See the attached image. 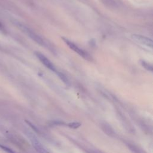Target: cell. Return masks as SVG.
Listing matches in <instances>:
<instances>
[{"label":"cell","instance_id":"6da1fadb","mask_svg":"<svg viewBox=\"0 0 153 153\" xmlns=\"http://www.w3.org/2000/svg\"><path fill=\"white\" fill-rule=\"evenodd\" d=\"M63 41L65 42V44L71 49L72 50L74 51H75V53H76L78 54H79L80 56H81L82 58H84L85 60H90V59H91L90 56L84 50H82V48H79L77 45H76L75 43H74L73 42L69 41V39L65 38H62Z\"/></svg>","mask_w":153,"mask_h":153},{"label":"cell","instance_id":"7a4b0ae2","mask_svg":"<svg viewBox=\"0 0 153 153\" xmlns=\"http://www.w3.org/2000/svg\"><path fill=\"white\" fill-rule=\"evenodd\" d=\"M27 136L32 143V145L38 153H50L44 145L38 139V138L31 133H28Z\"/></svg>","mask_w":153,"mask_h":153},{"label":"cell","instance_id":"3957f363","mask_svg":"<svg viewBox=\"0 0 153 153\" xmlns=\"http://www.w3.org/2000/svg\"><path fill=\"white\" fill-rule=\"evenodd\" d=\"M131 37L133 40H134L138 44H140L143 46L147 47L150 48H152V41L151 39L138 34H133L131 36Z\"/></svg>","mask_w":153,"mask_h":153},{"label":"cell","instance_id":"277c9868","mask_svg":"<svg viewBox=\"0 0 153 153\" xmlns=\"http://www.w3.org/2000/svg\"><path fill=\"white\" fill-rule=\"evenodd\" d=\"M35 54L36 56V57L39 59V60L47 68H48L50 71H51L53 72H54L56 74H57L58 71L56 69V68L54 66V65H53V63L47 57H46L44 54H42V53H41L39 52H35Z\"/></svg>","mask_w":153,"mask_h":153},{"label":"cell","instance_id":"5b68a950","mask_svg":"<svg viewBox=\"0 0 153 153\" xmlns=\"http://www.w3.org/2000/svg\"><path fill=\"white\" fill-rule=\"evenodd\" d=\"M23 29H24V31L26 32V33L29 35V36H30L33 41H35L38 44H39L42 46L45 45V42H44V40L39 35H38L36 33H35V32L30 30L29 29H28L27 27H25L23 26Z\"/></svg>","mask_w":153,"mask_h":153},{"label":"cell","instance_id":"8992f818","mask_svg":"<svg viewBox=\"0 0 153 153\" xmlns=\"http://www.w3.org/2000/svg\"><path fill=\"white\" fill-rule=\"evenodd\" d=\"M140 65L143 67L145 69H146L147 71H149L150 72H152L153 71V68L152 65H151L150 63H148L147 62L143 60H140L139 62Z\"/></svg>","mask_w":153,"mask_h":153},{"label":"cell","instance_id":"52a82bcc","mask_svg":"<svg viewBox=\"0 0 153 153\" xmlns=\"http://www.w3.org/2000/svg\"><path fill=\"white\" fill-rule=\"evenodd\" d=\"M66 126L71 128L76 129L81 126V124L79 122H71V123H69L66 124Z\"/></svg>","mask_w":153,"mask_h":153},{"label":"cell","instance_id":"ba28073f","mask_svg":"<svg viewBox=\"0 0 153 153\" xmlns=\"http://www.w3.org/2000/svg\"><path fill=\"white\" fill-rule=\"evenodd\" d=\"M0 148L2 150H4L5 152H6L7 153H16L15 151H14L12 149H11L10 148L6 146L5 145H2L1 143H0Z\"/></svg>","mask_w":153,"mask_h":153}]
</instances>
